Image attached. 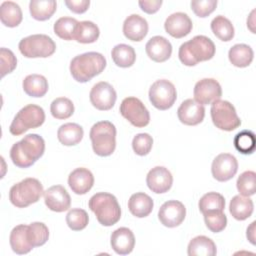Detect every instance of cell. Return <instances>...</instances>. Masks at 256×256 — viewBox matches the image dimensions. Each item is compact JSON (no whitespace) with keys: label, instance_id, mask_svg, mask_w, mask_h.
I'll use <instances>...</instances> for the list:
<instances>
[{"label":"cell","instance_id":"6da1fadb","mask_svg":"<svg viewBox=\"0 0 256 256\" xmlns=\"http://www.w3.org/2000/svg\"><path fill=\"white\" fill-rule=\"evenodd\" d=\"M44 139L38 134H28L13 144L10 149V158L17 167L28 168L44 154Z\"/></svg>","mask_w":256,"mask_h":256},{"label":"cell","instance_id":"7a4b0ae2","mask_svg":"<svg viewBox=\"0 0 256 256\" xmlns=\"http://www.w3.org/2000/svg\"><path fill=\"white\" fill-rule=\"evenodd\" d=\"M215 44L210 38L204 35H197L181 44L178 57L182 64L195 66L199 62L212 59L215 55Z\"/></svg>","mask_w":256,"mask_h":256},{"label":"cell","instance_id":"3957f363","mask_svg":"<svg viewBox=\"0 0 256 256\" xmlns=\"http://www.w3.org/2000/svg\"><path fill=\"white\" fill-rule=\"evenodd\" d=\"M106 67L105 57L98 52H86L75 56L70 62V73L80 83L99 75Z\"/></svg>","mask_w":256,"mask_h":256},{"label":"cell","instance_id":"277c9868","mask_svg":"<svg viewBox=\"0 0 256 256\" xmlns=\"http://www.w3.org/2000/svg\"><path fill=\"white\" fill-rule=\"evenodd\" d=\"M89 208L96 215L98 222L106 227L116 224L121 217V208L117 198L107 192L94 194L89 200Z\"/></svg>","mask_w":256,"mask_h":256},{"label":"cell","instance_id":"5b68a950","mask_svg":"<svg viewBox=\"0 0 256 256\" xmlns=\"http://www.w3.org/2000/svg\"><path fill=\"white\" fill-rule=\"evenodd\" d=\"M95 154L101 157L110 156L116 148V128L109 121L95 123L89 133Z\"/></svg>","mask_w":256,"mask_h":256},{"label":"cell","instance_id":"8992f818","mask_svg":"<svg viewBox=\"0 0 256 256\" xmlns=\"http://www.w3.org/2000/svg\"><path fill=\"white\" fill-rule=\"evenodd\" d=\"M43 194V186L38 179L25 178L10 188L9 200L14 206L25 208L38 202Z\"/></svg>","mask_w":256,"mask_h":256},{"label":"cell","instance_id":"52a82bcc","mask_svg":"<svg viewBox=\"0 0 256 256\" xmlns=\"http://www.w3.org/2000/svg\"><path fill=\"white\" fill-rule=\"evenodd\" d=\"M44 121V110L38 105L28 104L15 115L9 127V131L12 135L19 136L29 129L40 127Z\"/></svg>","mask_w":256,"mask_h":256},{"label":"cell","instance_id":"ba28073f","mask_svg":"<svg viewBox=\"0 0 256 256\" xmlns=\"http://www.w3.org/2000/svg\"><path fill=\"white\" fill-rule=\"evenodd\" d=\"M18 48L27 58H46L54 54L56 44L48 35L34 34L21 39Z\"/></svg>","mask_w":256,"mask_h":256},{"label":"cell","instance_id":"9c48e42d","mask_svg":"<svg viewBox=\"0 0 256 256\" xmlns=\"http://www.w3.org/2000/svg\"><path fill=\"white\" fill-rule=\"evenodd\" d=\"M211 119L213 124L224 131H233L241 125L235 107L228 101L216 100L211 106Z\"/></svg>","mask_w":256,"mask_h":256},{"label":"cell","instance_id":"30bf717a","mask_svg":"<svg viewBox=\"0 0 256 256\" xmlns=\"http://www.w3.org/2000/svg\"><path fill=\"white\" fill-rule=\"evenodd\" d=\"M177 99L176 88L170 81L160 79L155 81L149 89V100L159 110H167L173 106Z\"/></svg>","mask_w":256,"mask_h":256},{"label":"cell","instance_id":"8fae6325","mask_svg":"<svg viewBox=\"0 0 256 256\" xmlns=\"http://www.w3.org/2000/svg\"><path fill=\"white\" fill-rule=\"evenodd\" d=\"M121 115L137 128L145 127L150 122V114L142 101L136 97H127L120 104Z\"/></svg>","mask_w":256,"mask_h":256},{"label":"cell","instance_id":"7c38bea8","mask_svg":"<svg viewBox=\"0 0 256 256\" xmlns=\"http://www.w3.org/2000/svg\"><path fill=\"white\" fill-rule=\"evenodd\" d=\"M89 98L91 104L96 109L107 111L114 106L117 99V94L111 84L105 81H101L92 87Z\"/></svg>","mask_w":256,"mask_h":256},{"label":"cell","instance_id":"4fadbf2b","mask_svg":"<svg viewBox=\"0 0 256 256\" xmlns=\"http://www.w3.org/2000/svg\"><path fill=\"white\" fill-rule=\"evenodd\" d=\"M193 94L194 100L204 106L219 100L222 96V88L217 80L204 78L195 84Z\"/></svg>","mask_w":256,"mask_h":256},{"label":"cell","instance_id":"5bb4252c","mask_svg":"<svg viewBox=\"0 0 256 256\" xmlns=\"http://www.w3.org/2000/svg\"><path fill=\"white\" fill-rule=\"evenodd\" d=\"M238 170V162L235 156L229 153H221L212 162V176L219 182L232 179Z\"/></svg>","mask_w":256,"mask_h":256},{"label":"cell","instance_id":"9a60e30c","mask_svg":"<svg viewBox=\"0 0 256 256\" xmlns=\"http://www.w3.org/2000/svg\"><path fill=\"white\" fill-rule=\"evenodd\" d=\"M186 208L177 200H169L162 204L158 211V218L165 227L174 228L179 226L185 219Z\"/></svg>","mask_w":256,"mask_h":256},{"label":"cell","instance_id":"2e32d148","mask_svg":"<svg viewBox=\"0 0 256 256\" xmlns=\"http://www.w3.org/2000/svg\"><path fill=\"white\" fill-rule=\"evenodd\" d=\"M177 116L181 123L188 126H195L203 121L205 117V108L194 99H187L179 106Z\"/></svg>","mask_w":256,"mask_h":256},{"label":"cell","instance_id":"e0dca14e","mask_svg":"<svg viewBox=\"0 0 256 256\" xmlns=\"http://www.w3.org/2000/svg\"><path fill=\"white\" fill-rule=\"evenodd\" d=\"M146 183L152 192L157 194L165 193L172 187L173 176L167 168L156 166L148 172Z\"/></svg>","mask_w":256,"mask_h":256},{"label":"cell","instance_id":"ac0fdd59","mask_svg":"<svg viewBox=\"0 0 256 256\" xmlns=\"http://www.w3.org/2000/svg\"><path fill=\"white\" fill-rule=\"evenodd\" d=\"M46 206L54 212H64L70 208L71 198L67 190L61 185L49 187L44 192Z\"/></svg>","mask_w":256,"mask_h":256},{"label":"cell","instance_id":"d6986e66","mask_svg":"<svg viewBox=\"0 0 256 256\" xmlns=\"http://www.w3.org/2000/svg\"><path fill=\"white\" fill-rule=\"evenodd\" d=\"M164 28L170 36L179 39L187 36L191 32L193 24L186 13L176 12L167 17L164 23Z\"/></svg>","mask_w":256,"mask_h":256},{"label":"cell","instance_id":"ffe728a7","mask_svg":"<svg viewBox=\"0 0 256 256\" xmlns=\"http://www.w3.org/2000/svg\"><path fill=\"white\" fill-rule=\"evenodd\" d=\"M148 57L158 63L165 62L172 54V45L163 36H154L148 40L145 46Z\"/></svg>","mask_w":256,"mask_h":256},{"label":"cell","instance_id":"44dd1931","mask_svg":"<svg viewBox=\"0 0 256 256\" xmlns=\"http://www.w3.org/2000/svg\"><path fill=\"white\" fill-rule=\"evenodd\" d=\"M94 176L87 168H76L68 177V185L77 195H84L93 187Z\"/></svg>","mask_w":256,"mask_h":256},{"label":"cell","instance_id":"7402d4cb","mask_svg":"<svg viewBox=\"0 0 256 256\" xmlns=\"http://www.w3.org/2000/svg\"><path fill=\"white\" fill-rule=\"evenodd\" d=\"M110 244L112 249L119 255H127L133 251L135 237L133 232L126 227H120L112 232Z\"/></svg>","mask_w":256,"mask_h":256},{"label":"cell","instance_id":"603a6c76","mask_svg":"<svg viewBox=\"0 0 256 256\" xmlns=\"http://www.w3.org/2000/svg\"><path fill=\"white\" fill-rule=\"evenodd\" d=\"M148 33V23L146 19L138 14L128 16L123 23V34L131 41H141Z\"/></svg>","mask_w":256,"mask_h":256},{"label":"cell","instance_id":"cb8c5ba5","mask_svg":"<svg viewBox=\"0 0 256 256\" xmlns=\"http://www.w3.org/2000/svg\"><path fill=\"white\" fill-rule=\"evenodd\" d=\"M152 198L143 192L134 193L128 201V209L131 214L137 218L147 217L153 210Z\"/></svg>","mask_w":256,"mask_h":256},{"label":"cell","instance_id":"d4e9b609","mask_svg":"<svg viewBox=\"0 0 256 256\" xmlns=\"http://www.w3.org/2000/svg\"><path fill=\"white\" fill-rule=\"evenodd\" d=\"M28 225L20 224L14 227L10 233L9 242L12 250L19 255L29 253L34 247L31 245L27 235Z\"/></svg>","mask_w":256,"mask_h":256},{"label":"cell","instance_id":"484cf974","mask_svg":"<svg viewBox=\"0 0 256 256\" xmlns=\"http://www.w3.org/2000/svg\"><path fill=\"white\" fill-rule=\"evenodd\" d=\"M254 210L253 201L246 196L236 195L232 198L229 205V211L233 218L243 221L249 218Z\"/></svg>","mask_w":256,"mask_h":256},{"label":"cell","instance_id":"4316f807","mask_svg":"<svg viewBox=\"0 0 256 256\" xmlns=\"http://www.w3.org/2000/svg\"><path fill=\"white\" fill-rule=\"evenodd\" d=\"M84 135L83 128L76 123H65L57 131L59 142L65 146H74L82 140Z\"/></svg>","mask_w":256,"mask_h":256},{"label":"cell","instance_id":"83f0119b","mask_svg":"<svg viewBox=\"0 0 256 256\" xmlns=\"http://www.w3.org/2000/svg\"><path fill=\"white\" fill-rule=\"evenodd\" d=\"M24 92L30 97H43L48 91L47 79L39 74H30L26 76L22 83Z\"/></svg>","mask_w":256,"mask_h":256},{"label":"cell","instance_id":"f1b7e54d","mask_svg":"<svg viewBox=\"0 0 256 256\" xmlns=\"http://www.w3.org/2000/svg\"><path fill=\"white\" fill-rule=\"evenodd\" d=\"M187 252L189 256H214L217 249L213 240L201 235L194 237L189 242Z\"/></svg>","mask_w":256,"mask_h":256},{"label":"cell","instance_id":"f546056e","mask_svg":"<svg viewBox=\"0 0 256 256\" xmlns=\"http://www.w3.org/2000/svg\"><path fill=\"white\" fill-rule=\"evenodd\" d=\"M21 8L13 1H4L0 6V19L6 27H17L22 21Z\"/></svg>","mask_w":256,"mask_h":256},{"label":"cell","instance_id":"4dcf8cb0","mask_svg":"<svg viewBox=\"0 0 256 256\" xmlns=\"http://www.w3.org/2000/svg\"><path fill=\"white\" fill-rule=\"evenodd\" d=\"M228 57L232 65L239 68H244L251 64L254 53L252 48L246 44H235L230 48Z\"/></svg>","mask_w":256,"mask_h":256},{"label":"cell","instance_id":"1f68e13d","mask_svg":"<svg viewBox=\"0 0 256 256\" xmlns=\"http://www.w3.org/2000/svg\"><path fill=\"white\" fill-rule=\"evenodd\" d=\"M57 9V3L54 0H31L29 11L35 20L45 21L52 17Z\"/></svg>","mask_w":256,"mask_h":256},{"label":"cell","instance_id":"d6a6232c","mask_svg":"<svg viewBox=\"0 0 256 256\" xmlns=\"http://www.w3.org/2000/svg\"><path fill=\"white\" fill-rule=\"evenodd\" d=\"M113 62L121 68L131 67L136 60V53L133 47L127 44H118L111 51Z\"/></svg>","mask_w":256,"mask_h":256},{"label":"cell","instance_id":"836d02e7","mask_svg":"<svg viewBox=\"0 0 256 256\" xmlns=\"http://www.w3.org/2000/svg\"><path fill=\"white\" fill-rule=\"evenodd\" d=\"M99 34V28L95 23L91 21H81L77 24L74 40L83 44L94 43L98 39Z\"/></svg>","mask_w":256,"mask_h":256},{"label":"cell","instance_id":"e575fe53","mask_svg":"<svg viewBox=\"0 0 256 256\" xmlns=\"http://www.w3.org/2000/svg\"><path fill=\"white\" fill-rule=\"evenodd\" d=\"M211 30L217 38L225 42L232 40L234 37V27L231 21L222 15L216 16L211 21Z\"/></svg>","mask_w":256,"mask_h":256},{"label":"cell","instance_id":"d590c367","mask_svg":"<svg viewBox=\"0 0 256 256\" xmlns=\"http://www.w3.org/2000/svg\"><path fill=\"white\" fill-rule=\"evenodd\" d=\"M198 206L202 214L215 210L223 211L225 208V199L220 193L208 192L200 198Z\"/></svg>","mask_w":256,"mask_h":256},{"label":"cell","instance_id":"8d00e7d4","mask_svg":"<svg viewBox=\"0 0 256 256\" xmlns=\"http://www.w3.org/2000/svg\"><path fill=\"white\" fill-rule=\"evenodd\" d=\"M78 21L72 17H61L54 23V33L64 40H74Z\"/></svg>","mask_w":256,"mask_h":256},{"label":"cell","instance_id":"74e56055","mask_svg":"<svg viewBox=\"0 0 256 256\" xmlns=\"http://www.w3.org/2000/svg\"><path fill=\"white\" fill-rule=\"evenodd\" d=\"M29 242L33 247L44 245L49 238L48 227L42 222H33L28 225L27 231Z\"/></svg>","mask_w":256,"mask_h":256},{"label":"cell","instance_id":"f35d334b","mask_svg":"<svg viewBox=\"0 0 256 256\" xmlns=\"http://www.w3.org/2000/svg\"><path fill=\"white\" fill-rule=\"evenodd\" d=\"M50 112L56 119H67L74 113V104L66 97H59L52 101L50 105Z\"/></svg>","mask_w":256,"mask_h":256},{"label":"cell","instance_id":"ab89813d","mask_svg":"<svg viewBox=\"0 0 256 256\" xmlns=\"http://www.w3.org/2000/svg\"><path fill=\"white\" fill-rule=\"evenodd\" d=\"M255 135L250 130H243L234 137V146L242 154H252L255 150Z\"/></svg>","mask_w":256,"mask_h":256},{"label":"cell","instance_id":"60d3db41","mask_svg":"<svg viewBox=\"0 0 256 256\" xmlns=\"http://www.w3.org/2000/svg\"><path fill=\"white\" fill-rule=\"evenodd\" d=\"M237 190L242 196H252L256 191V174L254 171H245L237 179Z\"/></svg>","mask_w":256,"mask_h":256},{"label":"cell","instance_id":"b9f144b4","mask_svg":"<svg viewBox=\"0 0 256 256\" xmlns=\"http://www.w3.org/2000/svg\"><path fill=\"white\" fill-rule=\"evenodd\" d=\"M89 217L85 210L80 208H73L69 210L66 215V223L73 231H80L88 225Z\"/></svg>","mask_w":256,"mask_h":256},{"label":"cell","instance_id":"7bdbcfd3","mask_svg":"<svg viewBox=\"0 0 256 256\" xmlns=\"http://www.w3.org/2000/svg\"><path fill=\"white\" fill-rule=\"evenodd\" d=\"M203 215L205 224L211 232L219 233L225 229L227 225V217L223 213V211H209L204 213Z\"/></svg>","mask_w":256,"mask_h":256},{"label":"cell","instance_id":"ee69618b","mask_svg":"<svg viewBox=\"0 0 256 256\" xmlns=\"http://www.w3.org/2000/svg\"><path fill=\"white\" fill-rule=\"evenodd\" d=\"M153 145V138L148 133H139L132 140L133 151L139 156L147 155Z\"/></svg>","mask_w":256,"mask_h":256},{"label":"cell","instance_id":"f6af8a7d","mask_svg":"<svg viewBox=\"0 0 256 256\" xmlns=\"http://www.w3.org/2000/svg\"><path fill=\"white\" fill-rule=\"evenodd\" d=\"M217 6V0H193L191 1V9L200 18L209 16Z\"/></svg>","mask_w":256,"mask_h":256},{"label":"cell","instance_id":"bcb514c9","mask_svg":"<svg viewBox=\"0 0 256 256\" xmlns=\"http://www.w3.org/2000/svg\"><path fill=\"white\" fill-rule=\"evenodd\" d=\"M0 61H1V77H4L6 74L11 73L17 66V59L14 53L2 47L0 49Z\"/></svg>","mask_w":256,"mask_h":256},{"label":"cell","instance_id":"7dc6e473","mask_svg":"<svg viewBox=\"0 0 256 256\" xmlns=\"http://www.w3.org/2000/svg\"><path fill=\"white\" fill-rule=\"evenodd\" d=\"M64 3L70 11L76 14H82L86 12L90 5L89 0H66Z\"/></svg>","mask_w":256,"mask_h":256},{"label":"cell","instance_id":"c3c4849f","mask_svg":"<svg viewBox=\"0 0 256 256\" xmlns=\"http://www.w3.org/2000/svg\"><path fill=\"white\" fill-rule=\"evenodd\" d=\"M138 4L143 12L147 14H154L160 9L162 0H140Z\"/></svg>","mask_w":256,"mask_h":256},{"label":"cell","instance_id":"681fc988","mask_svg":"<svg viewBox=\"0 0 256 256\" xmlns=\"http://www.w3.org/2000/svg\"><path fill=\"white\" fill-rule=\"evenodd\" d=\"M255 224L256 222L253 221L251 225L247 228V238L253 245L255 244Z\"/></svg>","mask_w":256,"mask_h":256},{"label":"cell","instance_id":"f907efd6","mask_svg":"<svg viewBox=\"0 0 256 256\" xmlns=\"http://www.w3.org/2000/svg\"><path fill=\"white\" fill-rule=\"evenodd\" d=\"M254 13H255V10H253L252 12H251V19L252 20H250L249 18L247 19V26L249 27V29H251V25H254Z\"/></svg>","mask_w":256,"mask_h":256}]
</instances>
